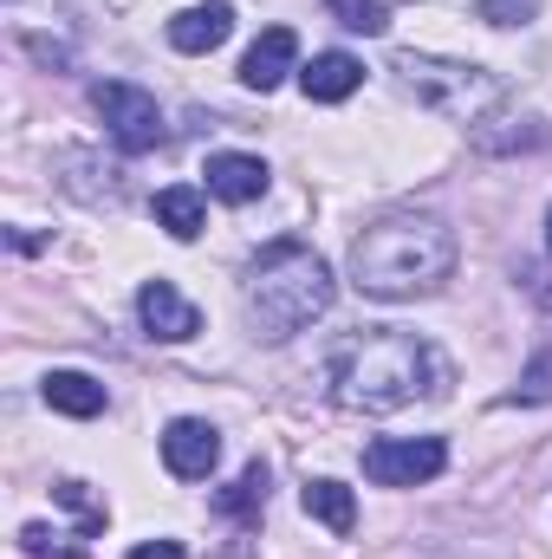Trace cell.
Returning a JSON list of instances; mask_svg holds the SVG:
<instances>
[{
	"instance_id": "obj_22",
	"label": "cell",
	"mask_w": 552,
	"mask_h": 559,
	"mask_svg": "<svg viewBox=\"0 0 552 559\" xmlns=\"http://www.w3.org/2000/svg\"><path fill=\"white\" fill-rule=\"evenodd\" d=\"M131 559H189V554H182V540H143V547H131Z\"/></svg>"
},
{
	"instance_id": "obj_8",
	"label": "cell",
	"mask_w": 552,
	"mask_h": 559,
	"mask_svg": "<svg viewBox=\"0 0 552 559\" xmlns=\"http://www.w3.org/2000/svg\"><path fill=\"white\" fill-rule=\"evenodd\" d=\"M137 319H143V332L163 338V345H182V338L202 332V312H195L169 280H143L137 286Z\"/></svg>"
},
{
	"instance_id": "obj_3",
	"label": "cell",
	"mask_w": 552,
	"mask_h": 559,
	"mask_svg": "<svg viewBox=\"0 0 552 559\" xmlns=\"http://www.w3.org/2000/svg\"><path fill=\"white\" fill-rule=\"evenodd\" d=\"M332 267L305 248V241H274L254 254V267L241 280V306H248V325L254 338L286 345L292 332H305L312 319L332 312Z\"/></svg>"
},
{
	"instance_id": "obj_10",
	"label": "cell",
	"mask_w": 552,
	"mask_h": 559,
	"mask_svg": "<svg viewBox=\"0 0 552 559\" xmlns=\"http://www.w3.org/2000/svg\"><path fill=\"white\" fill-rule=\"evenodd\" d=\"M228 33H235V7H228V0H202V7H182V13L169 20V46L189 52V59L215 52Z\"/></svg>"
},
{
	"instance_id": "obj_17",
	"label": "cell",
	"mask_w": 552,
	"mask_h": 559,
	"mask_svg": "<svg viewBox=\"0 0 552 559\" xmlns=\"http://www.w3.org/2000/svg\"><path fill=\"white\" fill-rule=\"evenodd\" d=\"M325 13H332L338 26H351V33H364V39H377V33H391V7H384V0H325Z\"/></svg>"
},
{
	"instance_id": "obj_16",
	"label": "cell",
	"mask_w": 552,
	"mask_h": 559,
	"mask_svg": "<svg viewBox=\"0 0 552 559\" xmlns=\"http://www.w3.org/2000/svg\"><path fill=\"white\" fill-rule=\"evenodd\" d=\"M215 508H221L228 521H261V508H267V462H248L241 481H235Z\"/></svg>"
},
{
	"instance_id": "obj_1",
	"label": "cell",
	"mask_w": 552,
	"mask_h": 559,
	"mask_svg": "<svg viewBox=\"0 0 552 559\" xmlns=\"http://www.w3.org/2000/svg\"><path fill=\"white\" fill-rule=\"evenodd\" d=\"M325 391L338 411L384 417V411H404L416 397H442L448 365L429 338L397 332V325H371V332L338 338V352L325 358Z\"/></svg>"
},
{
	"instance_id": "obj_19",
	"label": "cell",
	"mask_w": 552,
	"mask_h": 559,
	"mask_svg": "<svg viewBox=\"0 0 552 559\" xmlns=\"http://www.w3.org/2000/svg\"><path fill=\"white\" fill-rule=\"evenodd\" d=\"M52 501H65V508L79 514V527H85V534H98V527H105V508L85 495V481H59V488H52Z\"/></svg>"
},
{
	"instance_id": "obj_24",
	"label": "cell",
	"mask_w": 552,
	"mask_h": 559,
	"mask_svg": "<svg viewBox=\"0 0 552 559\" xmlns=\"http://www.w3.org/2000/svg\"><path fill=\"white\" fill-rule=\"evenodd\" d=\"M215 559H261V554H254V540H228Z\"/></svg>"
},
{
	"instance_id": "obj_23",
	"label": "cell",
	"mask_w": 552,
	"mask_h": 559,
	"mask_svg": "<svg viewBox=\"0 0 552 559\" xmlns=\"http://www.w3.org/2000/svg\"><path fill=\"white\" fill-rule=\"evenodd\" d=\"M26 52H33V59H46V66H65V59H72L65 46H52V39H39V33L26 39Z\"/></svg>"
},
{
	"instance_id": "obj_20",
	"label": "cell",
	"mask_w": 552,
	"mask_h": 559,
	"mask_svg": "<svg viewBox=\"0 0 552 559\" xmlns=\"http://www.w3.org/2000/svg\"><path fill=\"white\" fill-rule=\"evenodd\" d=\"M475 13H481L488 26H527V20L540 13V0H481Z\"/></svg>"
},
{
	"instance_id": "obj_11",
	"label": "cell",
	"mask_w": 552,
	"mask_h": 559,
	"mask_svg": "<svg viewBox=\"0 0 552 559\" xmlns=\"http://www.w3.org/2000/svg\"><path fill=\"white\" fill-rule=\"evenodd\" d=\"M292 66H299V33H292V26H267V33L248 46V59H241V85H248V92H274Z\"/></svg>"
},
{
	"instance_id": "obj_21",
	"label": "cell",
	"mask_w": 552,
	"mask_h": 559,
	"mask_svg": "<svg viewBox=\"0 0 552 559\" xmlns=\"http://www.w3.org/2000/svg\"><path fill=\"white\" fill-rule=\"evenodd\" d=\"M52 540H59V534H46V527H20V547L33 559H79V554H59Z\"/></svg>"
},
{
	"instance_id": "obj_15",
	"label": "cell",
	"mask_w": 552,
	"mask_h": 559,
	"mask_svg": "<svg viewBox=\"0 0 552 559\" xmlns=\"http://www.w3.org/2000/svg\"><path fill=\"white\" fill-rule=\"evenodd\" d=\"M202 222H208V209H202V189H189V182H176V189H156V228H163V235H176V241H195V235H202Z\"/></svg>"
},
{
	"instance_id": "obj_18",
	"label": "cell",
	"mask_w": 552,
	"mask_h": 559,
	"mask_svg": "<svg viewBox=\"0 0 552 559\" xmlns=\"http://www.w3.org/2000/svg\"><path fill=\"white\" fill-rule=\"evenodd\" d=\"M514 404H552V352H540V358L520 371V384H514Z\"/></svg>"
},
{
	"instance_id": "obj_2",
	"label": "cell",
	"mask_w": 552,
	"mask_h": 559,
	"mask_svg": "<svg viewBox=\"0 0 552 559\" xmlns=\"http://www.w3.org/2000/svg\"><path fill=\"white\" fill-rule=\"evenodd\" d=\"M455 274V228L442 215L397 209L351 241V286L364 299H416Z\"/></svg>"
},
{
	"instance_id": "obj_14",
	"label": "cell",
	"mask_w": 552,
	"mask_h": 559,
	"mask_svg": "<svg viewBox=\"0 0 552 559\" xmlns=\"http://www.w3.org/2000/svg\"><path fill=\"white\" fill-rule=\"evenodd\" d=\"M39 397H46L59 417H98V411H105V384L85 378V371H52V378L39 384Z\"/></svg>"
},
{
	"instance_id": "obj_25",
	"label": "cell",
	"mask_w": 552,
	"mask_h": 559,
	"mask_svg": "<svg viewBox=\"0 0 552 559\" xmlns=\"http://www.w3.org/2000/svg\"><path fill=\"white\" fill-rule=\"evenodd\" d=\"M547 248H552V209H547Z\"/></svg>"
},
{
	"instance_id": "obj_6",
	"label": "cell",
	"mask_w": 552,
	"mask_h": 559,
	"mask_svg": "<svg viewBox=\"0 0 552 559\" xmlns=\"http://www.w3.org/2000/svg\"><path fill=\"white\" fill-rule=\"evenodd\" d=\"M448 468V442L442 436H377L364 449V475L377 488H416V481H435Z\"/></svg>"
},
{
	"instance_id": "obj_9",
	"label": "cell",
	"mask_w": 552,
	"mask_h": 559,
	"mask_svg": "<svg viewBox=\"0 0 552 559\" xmlns=\"http://www.w3.org/2000/svg\"><path fill=\"white\" fill-rule=\"evenodd\" d=\"M208 195L215 202H228V209H248V202H261L267 195V163L261 156H241V150H221V156H208Z\"/></svg>"
},
{
	"instance_id": "obj_5",
	"label": "cell",
	"mask_w": 552,
	"mask_h": 559,
	"mask_svg": "<svg viewBox=\"0 0 552 559\" xmlns=\"http://www.w3.org/2000/svg\"><path fill=\"white\" fill-rule=\"evenodd\" d=\"M92 111L105 118V131L118 150H156L163 143V105L143 92V85H124V79H98L92 85Z\"/></svg>"
},
{
	"instance_id": "obj_13",
	"label": "cell",
	"mask_w": 552,
	"mask_h": 559,
	"mask_svg": "<svg viewBox=\"0 0 552 559\" xmlns=\"http://www.w3.org/2000/svg\"><path fill=\"white\" fill-rule=\"evenodd\" d=\"M299 508H305L319 527H332V534H351V527H358V501H351V488L332 481V475L305 481V488H299Z\"/></svg>"
},
{
	"instance_id": "obj_12",
	"label": "cell",
	"mask_w": 552,
	"mask_h": 559,
	"mask_svg": "<svg viewBox=\"0 0 552 559\" xmlns=\"http://www.w3.org/2000/svg\"><path fill=\"white\" fill-rule=\"evenodd\" d=\"M299 85H305L312 105H345V98L364 85V66H358L351 52H312V66L299 72Z\"/></svg>"
},
{
	"instance_id": "obj_4",
	"label": "cell",
	"mask_w": 552,
	"mask_h": 559,
	"mask_svg": "<svg viewBox=\"0 0 552 559\" xmlns=\"http://www.w3.org/2000/svg\"><path fill=\"white\" fill-rule=\"evenodd\" d=\"M397 79L416 92V105L455 118V124H481L507 85L488 72V66H468V59H435V52H397Z\"/></svg>"
},
{
	"instance_id": "obj_7",
	"label": "cell",
	"mask_w": 552,
	"mask_h": 559,
	"mask_svg": "<svg viewBox=\"0 0 552 559\" xmlns=\"http://www.w3.org/2000/svg\"><path fill=\"white\" fill-rule=\"evenodd\" d=\"M215 462H221V429H215V423L176 417L163 429V468H169L176 481H208Z\"/></svg>"
}]
</instances>
